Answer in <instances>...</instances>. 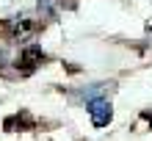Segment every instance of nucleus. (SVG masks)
Segmentation results:
<instances>
[{"label":"nucleus","mask_w":152,"mask_h":141,"mask_svg":"<svg viewBox=\"0 0 152 141\" xmlns=\"http://www.w3.org/2000/svg\"><path fill=\"white\" fill-rule=\"evenodd\" d=\"M86 111H88V116H91V125H94V127H105V125L113 119L111 102L105 100V97H94V100H88V102H86Z\"/></svg>","instance_id":"nucleus-1"},{"label":"nucleus","mask_w":152,"mask_h":141,"mask_svg":"<svg viewBox=\"0 0 152 141\" xmlns=\"http://www.w3.org/2000/svg\"><path fill=\"white\" fill-rule=\"evenodd\" d=\"M8 33H11V39L25 42L28 36L36 33V22L28 20V17H11V20H8Z\"/></svg>","instance_id":"nucleus-2"},{"label":"nucleus","mask_w":152,"mask_h":141,"mask_svg":"<svg viewBox=\"0 0 152 141\" xmlns=\"http://www.w3.org/2000/svg\"><path fill=\"white\" fill-rule=\"evenodd\" d=\"M44 58H47V53H44L39 45H28V47L20 53V64H17V66H22L25 72H31V69H33V66H39Z\"/></svg>","instance_id":"nucleus-3"},{"label":"nucleus","mask_w":152,"mask_h":141,"mask_svg":"<svg viewBox=\"0 0 152 141\" xmlns=\"http://www.w3.org/2000/svg\"><path fill=\"white\" fill-rule=\"evenodd\" d=\"M39 14L44 17V20H56V17H58L56 0H39Z\"/></svg>","instance_id":"nucleus-4"},{"label":"nucleus","mask_w":152,"mask_h":141,"mask_svg":"<svg viewBox=\"0 0 152 141\" xmlns=\"http://www.w3.org/2000/svg\"><path fill=\"white\" fill-rule=\"evenodd\" d=\"M6 64H8V50L0 45V66H6Z\"/></svg>","instance_id":"nucleus-5"}]
</instances>
